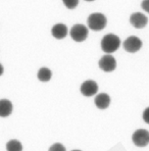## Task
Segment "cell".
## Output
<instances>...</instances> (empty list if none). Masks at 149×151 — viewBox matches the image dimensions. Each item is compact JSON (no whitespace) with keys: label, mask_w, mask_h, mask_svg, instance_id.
I'll return each instance as SVG.
<instances>
[{"label":"cell","mask_w":149,"mask_h":151,"mask_svg":"<svg viewBox=\"0 0 149 151\" xmlns=\"http://www.w3.org/2000/svg\"><path fill=\"white\" fill-rule=\"evenodd\" d=\"M101 49L107 54L113 53L121 46V39L114 34L105 35L101 40Z\"/></svg>","instance_id":"obj_1"},{"label":"cell","mask_w":149,"mask_h":151,"mask_svg":"<svg viewBox=\"0 0 149 151\" xmlns=\"http://www.w3.org/2000/svg\"><path fill=\"white\" fill-rule=\"evenodd\" d=\"M106 17L104 14L99 12H94L91 13L88 17L87 19V24L88 27L91 29L92 31H101L105 28L106 26Z\"/></svg>","instance_id":"obj_2"},{"label":"cell","mask_w":149,"mask_h":151,"mask_svg":"<svg viewBox=\"0 0 149 151\" xmlns=\"http://www.w3.org/2000/svg\"><path fill=\"white\" fill-rule=\"evenodd\" d=\"M70 36L75 42H78V43L84 42L88 37V28L82 24L74 25L70 31Z\"/></svg>","instance_id":"obj_3"},{"label":"cell","mask_w":149,"mask_h":151,"mask_svg":"<svg viewBox=\"0 0 149 151\" xmlns=\"http://www.w3.org/2000/svg\"><path fill=\"white\" fill-rule=\"evenodd\" d=\"M132 141L138 147H145L149 144V132L145 129L135 131L132 136Z\"/></svg>","instance_id":"obj_4"},{"label":"cell","mask_w":149,"mask_h":151,"mask_svg":"<svg viewBox=\"0 0 149 151\" xmlns=\"http://www.w3.org/2000/svg\"><path fill=\"white\" fill-rule=\"evenodd\" d=\"M98 65L100 70H102L103 72L110 73L113 72L115 70V68H117V60H115V58L112 55L106 54L99 59Z\"/></svg>","instance_id":"obj_5"},{"label":"cell","mask_w":149,"mask_h":151,"mask_svg":"<svg viewBox=\"0 0 149 151\" xmlns=\"http://www.w3.org/2000/svg\"><path fill=\"white\" fill-rule=\"evenodd\" d=\"M142 47V41L136 36H130L124 41V48L129 53H136Z\"/></svg>","instance_id":"obj_6"},{"label":"cell","mask_w":149,"mask_h":151,"mask_svg":"<svg viewBox=\"0 0 149 151\" xmlns=\"http://www.w3.org/2000/svg\"><path fill=\"white\" fill-rule=\"evenodd\" d=\"M81 93L86 97H91L98 92V85L93 80H87L81 85Z\"/></svg>","instance_id":"obj_7"},{"label":"cell","mask_w":149,"mask_h":151,"mask_svg":"<svg viewBox=\"0 0 149 151\" xmlns=\"http://www.w3.org/2000/svg\"><path fill=\"white\" fill-rule=\"evenodd\" d=\"M147 17L145 14L141 12H134L130 17V23L134 28L136 29H143L147 25Z\"/></svg>","instance_id":"obj_8"},{"label":"cell","mask_w":149,"mask_h":151,"mask_svg":"<svg viewBox=\"0 0 149 151\" xmlns=\"http://www.w3.org/2000/svg\"><path fill=\"white\" fill-rule=\"evenodd\" d=\"M68 31V27L64 24H56L52 27L51 29V34L54 38L56 39H63L66 37Z\"/></svg>","instance_id":"obj_9"},{"label":"cell","mask_w":149,"mask_h":151,"mask_svg":"<svg viewBox=\"0 0 149 151\" xmlns=\"http://www.w3.org/2000/svg\"><path fill=\"white\" fill-rule=\"evenodd\" d=\"M94 102H95V105L97 106V108H99V109H105L110 104V97L109 95L105 94V93H100V94H98L95 97Z\"/></svg>","instance_id":"obj_10"},{"label":"cell","mask_w":149,"mask_h":151,"mask_svg":"<svg viewBox=\"0 0 149 151\" xmlns=\"http://www.w3.org/2000/svg\"><path fill=\"white\" fill-rule=\"evenodd\" d=\"M13 109L12 103L8 99H1L0 100V116L7 117L12 114Z\"/></svg>","instance_id":"obj_11"},{"label":"cell","mask_w":149,"mask_h":151,"mask_svg":"<svg viewBox=\"0 0 149 151\" xmlns=\"http://www.w3.org/2000/svg\"><path fill=\"white\" fill-rule=\"evenodd\" d=\"M38 80L41 82H48L50 81L51 77H52V73H51V70H49V68H41L39 70V72H38Z\"/></svg>","instance_id":"obj_12"},{"label":"cell","mask_w":149,"mask_h":151,"mask_svg":"<svg viewBox=\"0 0 149 151\" xmlns=\"http://www.w3.org/2000/svg\"><path fill=\"white\" fill-rule=\"evenodd\" d=\"M6 151H23V145L19 140H10L6 144Z\"/></svg>","instance_id":"obj_13"},{"label":"cell","mask_w":149,"mask_h":151,"mask_svg":"<svg viewBox=\"0 0 149 151\" xmlns=\"http://www.w3.org/2000/svg\"><path fill=\"white\" fill-rule=\"evenodd\" d=\"M63 4L66 5V8H68V9H74V8H76L78 6L79 1H78V0H64Z\"/></svg>","instance_id":"obj_14"},{"label":"cell","mask_w":149,"mask_h":151,"mask_svg":"<svg viewBox=\"0 0 149 151\" xmlns=\"http://www.w3.org/2000/svg\"><path fill=\"white\" fill-rule=\"evenodd\" d=\"M48 151H66V147H64L62 144L60 143H55L53 145H51L49 147V150Z\"/></svg>","instance_id":"obj_15"},{"label":"cell","mask_w":149,"mask_h":151,"mask_svg":"<svg viewBox=\"0 0 149 151\" xmlns=\"http://www.w3.org/2000/svg\"><path fill=\"white\" fill-rule=\"evenodd\" d=\"M142 117H143V121L145 122L146 124L149 125V107L146 108L143 111V114H142Z\"/></svg>","instance_id":"obj_16"},{"label":"cell","mask_w":149,"mask_h":151,"mask_svg":"<svg viewBox=\"0 0 149 151\" xmlns=\"http://www.w3.org/2000/svg\"><path fill=\"white\" fill-rule=\"evenodd\" d=\"M141 7L145 10L146 12L149 13V0H145V1H142Z\"/></svg>","instance_id":"obj_17"},{"label":"cell","mask_w":149,"mask_h":151,"mask_svg":"<svg viewBox=\"0 0 149 151\" xmlns=\"http://www.w3.org/2000/svg\"><path fill=\"white\" fill-rule=\"evenodd\" d=\"M4 72V68H3V65H2L1 63H0V76H1L2 74H3Z\"/></svg>","instance_id":"obj_18"},{"label":"cell","mask_w":149,"mask_h":151,"mask_svg":"<svg viewBox=\"0 0 149 151\" xmlns=\"http://www.w3.org/2000/svg\"><path fill=\"white\" fill-rule=\"evenodd\" d=\"M73 151H81V150H79V149H76V150H73Z\"/></svg>","instance_id":"obj_19"}]
</instances>
